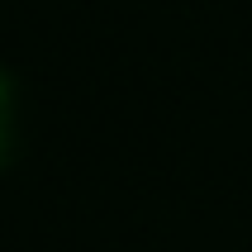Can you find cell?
<instances>
[{
  "mask_svg": "<svg viewBox=\"0 0 252 252\" xmlns=\"http://www.w3.org/2000/svg\"><path fill=\"white\" fill-rule=\"evenodd\" d=\"M10 138H14V86H10V76L0 71V162L10 153Z\"/></svg>",
  "mask_w": 252,
  "mask_h": 252,
  "instance_id": "cell-1",
  "label": "cell"
}]
</instances>
